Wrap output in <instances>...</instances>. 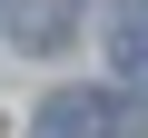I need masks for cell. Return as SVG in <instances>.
<instances>
[{
	"label": "cell",
	"instance_id": "cell-1",
	"mask_svg": "<svg viewBox=\"0 0 148 138\" xmlns=\"http://www.w3.org/2000/svg\"><path fill=\"white\" fill-rule=\"evenodd\" d=\"M109 128H119V99L89 89V79H69V89H49L30 109V138H109Z\"/></svg>",
	"mask_w": 148,
	"mask_h": 138
},
{
	"label": "cell",
	"instance_id": "cell-2",
	"mask_svg": "<svg viewBox=\"0 0 148 138\" xmlns=\"http://www.w3.org/2000/svg\"><path fill=\"white\" fill-rule=\"evenodd\" d=\"M69 30H79V0H20V10H10V40L20 49H69Z\"/></svg>",
	"mask_w": 148,
	"mask_h": 138
},
{
	"label": "cell",
	"instance_id": "cell-3",
	"mask_svg": "<svg viewBox=\"0 0 148 138\" xmlns=\"http://www.w3.org/2000/svg\"><path fill=\"white\" fill-rule=\"evenodd\" d=\"M109 59H119V79L148 69V0H119L109 10Z\"/></svg>",
	"mask_w": 148,
	"mask_h": 138
}]
</instances>
